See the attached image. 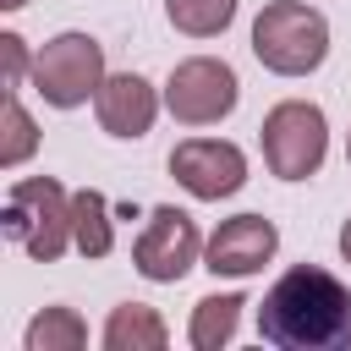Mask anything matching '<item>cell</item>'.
<instances>
[{
	"instance_id": "1",
	"label": "cell",
	"mask_w": 351,
	"mask_h": 351,
	"mask_svg": "<svg viewBox=\"0 0 351 351\" xmlns=\"http://www.w3.org/2000/svg\"><path fill=\"white\" fill-rule=\"evenodd\" d=\"M258 340L280 351H346L351 346V285L318 263L285 269L258 302Z\"/></svg>"
},
{
	"instance_id": "2",
	"label": "cell",
	"mask_w": 351,
	"mask_h": 351,
	"mask_svg": "<svg viewBox=\"0 0 351 351\" xmlns=\"http://www.w3.org/2000/svg\"><path fill=\"white\" fill-rule=\"evenodd\" d=\"M252 55L274 77H313L329 60V16L307 0H269L252 16Z\"/></svg>"
},
{
	"instance_id": "3",
	"label": "cell",
	"mask_w": 351,
	"mask_h": 351,
	"mask_svg": "<svg viewBox=\"0 0 351 351\" xmlns=\"http://www.w3.org/2000/svg\"><path fill=\"white\" fill-rule=\"evenodd\" d=\"M5 236L33 258V263H55L71 241V192L55 176H22L5 192Z\"/></svg>"
},
{
	"instance_id": "4",
	"label": "cell",
	"mask_w": 351,
	"mask_h": 351,
	"mask_svg": "<svg viewBox=\"0 0 351 351\" xmlns=\"http://www.w3.org/2000/svg\"><path fill=\"white\" fill-rule=\"evenodd\" d=\"M258 143H263V165L280 176V181H307L324 170V154H329V121L313 99H280L263 126H258Z\"/></svg>"
},
{
	"instance_id": "5",
	"label": "cell",
	"mask_w": 351,
	"mask_h": 351,
	"mask_svg": "<svg viewBox=\"0 0 351 351\" xmlns=\"http://www.w3.org/2000/svg\"><path fill=\"white\" fill-rule=\"evenodd\" d=\"M104 44L93 33H55L33 55V93L55 110H77L104 88Z\"/></svg>"
},
{
	"instance_id": "6",
	"label": "cell",
	"mask_w": 351,
	"mask_h": 351,
	"mask_svg": "<svg viewBox=\"0 0 351 351\" xmlns=\"http://www.w3.org/2000/svg\"><path fill=\"white\" fill-rule=\"evenodd\" d=\"M236 99H241L236 66L219 55H186L165 77V110L181 126H219L236 110Z\"/></svg>"
},
{
	"instance_id": "7",
	"label": "cell",
	"mask_w": 351,
	"mask_h": 351,
	"mask_svg": "<svg viewBox=\"0 0 351 351\" xmlns=\"http://www.w3.org/2000/svg\"><path fill=\"white\" fill-rule=\"evenodd\" d=\"M197 258H203V236H197L192 214H186V208H170V203H159V208L148 214L143 236L132 241V263H137V274L154 280V285L186 280V269H192Z\"/></svg>"
},
{
	"instance_id": "8",
	"label": "cell",
	"mask_w": 351,
	"mask_h": 351,
	"mask_svg": "<svg viewBox=\"0 0 351 351\" xmlns=\"http://www.w3.org/2000/svg\"><path fill=\"white\" fill-rule=\"evenodd\" d=\"M170 176L197 203H219V197H236L247 186V154L225 137H186L170 148Z\"/></svg>"
},
{
	"instance_id": "9",
	"label": "cell",
	"mask_w": 351,
	"mask_h": 351,
	"mask_svg": "<svg viewBox=\"0 0 351 351\" xmlns=\"http://www.w3.org/2000/svg\"><path fill=\"white\" fill-rule=\"evenodd\" d=\"M280 252V230L263 214H236L203 241V269L214 280H247Z\"/></svg>"
},
{
	"instance_id": "10",
	"label": "cell",
	"mask_w": 351,
	"mask_h": 351,
	"mask_svg": "<svg viewBox=\"0 0 351 351\" xmlns=\"http://www.w3.org/2000/svg\"><path fill=\"white\" fill-rule=\"evenodd\" d=\"M159 104H165V93H159L143 71H110L104 88H99V99H93V115H99V126H104L110 137H132V143H137V137L154 132Z\"/></svg>"
},
{
	"instance_id": "11",
	"label": "cell",
	"mask_w": 351,
	"mask_h": 351,
	"mask_svg": "<svg viewBox=\"0 0 351 351\" xmlns=\"http://www.w3.org/2000/svg\"><path fill=\"white\" fill-rule=\"evenodd\" d=\"M104 351H165L170 346V324L148 307V302H121L104 318Z\"/></svg>"
},
{
	"instance_id": "12",
	"label": "cell",
	"mask_w": 351,
	"mask_h": 351,
	"mask_svg": "<svg viewBox=\"0 0 351 351\" xmlns=\"http://www.w3.org/2000/svg\"><path fill=\"white\" fill-rule=\"evenodd\" d=\"M71 241L82 258H110L115 252V219H110V197L99 186L71 192Z\"/></svg>"
},
{
	"instance_id": "13",
	"label": "cell",
	"mask_w": 351,
	"mask_h": 351,
	"mask_svg": "<svg viewBox=\"0 0 351 351\" xmlns=\"http://www.w3.org/2000/svg\"><path fill=\"white\" fill-rule=\"evenodd\" d=\"M241 307H247L241 291L203 296V302L192 307V324H186L192 351H219V346H230V340H236V324H241Z\"/></svg>"
},
{
	"instance_id": "14",
	"label": "cell",
	"mask_w": 351,
	"mask_h": 351,
	"mask_svg": "<svg viewBox=\"0 0 351 351\" xmlns=\"http://www.w3.org/2000/svg\"><path fill=\"white\" fill-rule=\"evenodd\" d=\"M27 351H82L88 346V324L77 318V307H44L27 335H22Z\"/></svg>"
},
{
	"instance_id": "15",
	"label": "cell",
	"mask_w": 351,
	"mask_h": 351,
	"mask_svg": "<svg viewBox=\"0 0 351 351\" xmlns=\"http://www.w3.org/2000/svg\"><path fill=\"white\" fill-rule=\"evenodd\" d=\"M236 5L241 0H165V16L186 38H219L236 22Z\"/></svg>"
},
{
	"instance_id": "16",
	"label": "cell",
	"mask_w": 351,
	"mask_h": 351,
	"mask_svg": "<svg viewBox=\"0 0 351 351\" xmlns=\"http://www.w3.org/2000/svg\"><path fill=\"white\" fill-rule=\"evenodd\" d=\"M33 148H38V126H33L27 104H22L16 93H5V143H0V165L16 170V165L33 159Z\"/></svg>"
},
{
	"instance_id": "17",
	"label": "cell",
	"mask_w": 351,
	"mask_h": 351,
	"mask_svg": "<svg viewBox=\"0 0 351 351\" xmlns=\"http://www.w3.org/2000/svg\"><path fill=\"white\" fill-rule=\"evenodd\" d=\"M0 49H5V93H16V88H22V77H33L27 38H22V33H0Z\"/></svg>"
},
{
	"instance_id": "18",
	"label": "cell",
	"mask_w": 351,
	"mask_h": 351,
	"mask_svg": "<svg viewBox=\"0 0 351 351\" xmlns=\"http://www.w3.org/2000/svg\"><path fill=\"white\" fill-rule=\"evenodd\" d=\"M340 258H346V263H351V219H346V225H340Z\"/></svg>"
},
{
	"instance_id": "19",
	"label": "cell",
	"mask_w": 351,
	"mask_h": 351,
	"mask_svg": "<svg viewBox=\"0 0 351 351\" xmlns=\"http://www.w3.org/2000/svg\"><path fill=\"white\" fill-rule=\"evenodd\" d=\"M22 5H27V0H0V11H22Z\"/></svg>"
},
{
	"instance_id": "20",
	"label": "cell",
	"mask_w": 351,
	"mask_h": 351,
	"mask_svg": "<svg viewBox=\"0 0 351 351\" xmlns=\"http://www.w3.org/2000/svg\"><path fill=\"white\" fill-rule=\"evenodd\" d=\"M346 165H351V137H346Z\"/></svg>"
}]
</instances>
